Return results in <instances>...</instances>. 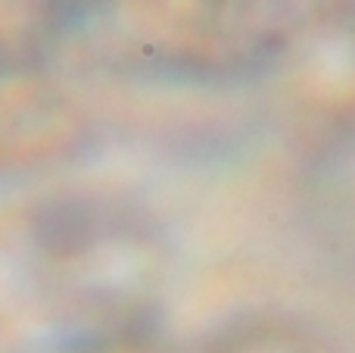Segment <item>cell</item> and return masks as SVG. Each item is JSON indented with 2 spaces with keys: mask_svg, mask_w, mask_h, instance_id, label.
<instances>
[]
</instances>
